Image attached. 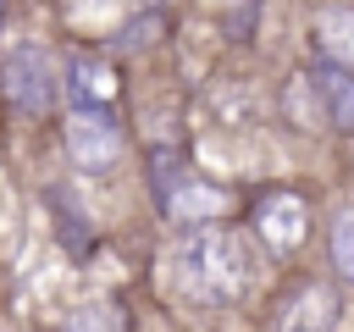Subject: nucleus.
Segmentation results:
<instances>
[{"instance_id":"nucleus-1","label":"nucleus","mask_w":354,"mask_h":332,"mask_svg":"<svg viewBox=\"0 0 354 332\" xmlns=\"http://www.w3.org/2000/svg\"><path fill=\"white\" fill-rule=\"evenodd\" d=\"M249 277H254L249 249H243V238H232V232L205 227V232L183 238V249H177V282H183V293H194L199 304H232V299L249 288Z\"/></svg>"},{"instance_id":"nucleus-2","label":"nucleus","mask_w":354,"mask_h":332,"mask_svg":"<svg viewBox=\"0 0 354 332\" xmlns=\"http://www.w3.org/2000/svg\"><path fill=\"white\" fill-rule=\"evenodd\" d=\"M149 183H155V199H160V210H166L171 221H210V216H221V205H227V194H221L216 183H199V177L183 166L177 149H155V155H149Z\"/></svg>"},{"instance_id":"nucleus-3","label":"nucleus","mask_w":354,"mask_h":332,"mask_svg":"<svg viewBox=\"0 0 354 332\" xmlns=\"http://www.w3.org/2000/svg\"><path fill=\"white\" fill-rule=\"evenodd\" d=\"M0 89H6V100H11L17 111H28V116L55 111V100H61L55 55H50L44 44H17V50L0 61Z\"/></svg>"},{"instance_id":"nucleus-4","label":"nucleus","mask_w":354,"mask_h":332,"mask_svg":"<svg viewBox=\"0 0 354 332\" xmlns=\"http://www.w3.org/2000/svg\"><path fill=\"white\" fill-rule=\"evenodd\" d=\"M66 155L77 160V172H111L122 160V122L111 116V105H77L72 111Z\"/></svg>"},{"instance_id":"nucleus-5","label":"nucleus","mask_w":354,"mask_h":332,"mask_svg":"<svg viewBox=\"0 0 354 332\" xmlns=\"http://www.w3.org/2000/svg\"><path fill=\"white\" fill-rule=\"evenodd\" d=\"M254 232H260V238H266V249H277V255L299 249V243H304V232H310L304 199H299V194H271V199L254 210Z\"/></svg>"},{"instance_id":"nucleus-6","label":"nucleus","mask_w":354,"mask_h":332,"mask_svg":"<svg viewBox=\"0 0 354 332\" xmlns=\"http://www.w3.org/2000/svg\"><path fill=\"white\" fill-rule=\"evenodd\" d=\"M310 89L321 100V116L337 127V133H354V72L343 61H321L310 72Z\"/></svg>"},{"instance_id":"nucleus-7","label":"nucleus","mask_w":354,"mask_h":332,"mask_svg":"<svg viewBox=\"0 0 354 332\" xmlns=\"http://www.w3.org/2000/svg\"><path fill=\"white\" fill-rule=\"evenodd\" d=\"M66 94L77 105H111L116 100V72L105 61H94V55H77L72 72H66Z\"/></svg>"},{"instance_id":"nucleus-8","label":"nucleus","mask_w":354,"mask_h":332,"mask_svg":"<svg viewBox=\"0 0 354 332\" xmlns=\"http://www.w3.org/2000/svg\"><path fill=\"white\" fill-rule=\"evenodd\" d=\"M282 321H288V326H337V293H332L326 282H310V288H299V293L288 299Z\"/></svg>"},{"instance_id":"nucleus-9","label":"nucleus","mask_w":354,"mask_h":332,"mask_svg":"<svg viewBox=\"0 0 354 332\" xmlns=\"http://www.w3.org/2000/svg\"><path fill=\"white\" fill-rule=\"evenodd\" d=\"M315 39H321L326 61H343V66H354V11H343V6L321 11V17H315Z\"/></svg>"},{"instance_id":"nucleus-10","label":"nucleus","mask_w":354,"mask_h":332,"mask_svg":"<svg viewBox=\"0 0 354 332\" xmlns=\"http://www.w3.org/2000/svg\"><path fill=\"white\" fill-rule=\"evenodd\" d=\"M160 33H166V17H160V6H149L144 17H133L122 33H116V50H149V44H160Z\"/></svg>"},{"instance_id":"nucleus-11","label":"nucleus","mask_w":354,"mask_h":332,"mask_svg":"<svg viewBox=\"0 0 354 332\" xmlns=\"http://www.w3.org/2000/svg\"><path fill=\"white\" fill-rule=\"evenodd\" d=\"M332 266H337L343 282H354V210H343L337 227H332Z\"/></svg>"},{"instance_id":"nucleus-12","label":"nucleus","mask_w":354,"mask_h":332,"mask_svg":"<svg viewBox=\"0 0 354 332\" xmlns=\"http://www.w3.org/2000/svg\"><path fill=\"white\" fill-rule=\"evenodd\" d=\"M254 17H260V0H221V28H227V39H249V33H254Z\"/></svg>"},{"instance_id":"nucleus-13","label":"nucleus","mask_w":354,"mask_h":332,"mask_svg":"<svg viewBox=\"0 0 354 332\" xmlns=\"http://www.w3.org/2000/svg\"><path fill=\"white\" fill-rule=\"evenodd\" d=\"M144 6H166V0H144Z\"/></svg>"}]
</instances>
